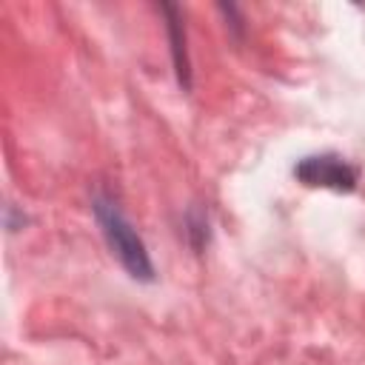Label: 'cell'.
<instances>
[{
	"label": "cell",
	"mask_w": 365,
	"mask_h": 365,
	"mask_svg": "<svg viewBox=\"0 0 365 365\" xmlns=\"http://www.w3.org/2000/svg\"><path fill=\"white\" fill-rule=\"evenodd\" d=\"M91 208H94L97 225H100V231H103L111 254L128 271V277H134L140 282H151L154 279V262L148 257V248H145L143 237L128 222V217L123 214V208L111 197H106V194H94Z\"/></svg>",
	"instance_id": "6da1fadb"
},
{
	"label": "cell",
	"mask_w": 365,
	"mask_h": 365,
	"mask_svg": "<svg viewBox=\"0 0 365 365\" xmlns=\"http://www.w3.org/2000/svg\"><path fill=\"white\" fill-rule=\"evenodd\" d=\"M185 231H188V237H191V245L194 248H202L205 242H208V220L200 214V211H191L188 214V220H185Z\"/></svg>",
	"instance_id": "277c9868"
},
{
	"label": "cell",
	"mask_w": 365,
	"mask_h": 365,
	"mask_svg": "<svg viewBox=\"0 0 365 365\" xmlns=\"http://www.w3.org/2000/svg\"><path fill=\"white\" fill-rule=\"evenodd\" d=\"M294 177L308 188H331V191H354L356 168L339 154H311L294 165Z\"/></svg>",
	"instance_id": "7a4b0ae2"
},
{
	"label": "cell",
	"mask_w": 365,
	"mask_h": 365,
	"mask_svg": "<svg viewBox=\"0 0 365 365\" xmlns=\"http://www.w3.org/2000/svg\"><path fill=\"white\" fill-rule=\"evenodd\" d=\"M163 11L168 14V34H171V54H174L177 80L188 91L191 88V68H188V54H185V31L177 20V6H163Z\"/></svg>",
	"instance_id": "3957f363"
}]
</instances>
